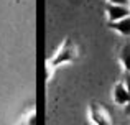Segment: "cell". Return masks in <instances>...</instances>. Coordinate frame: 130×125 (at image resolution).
Returning <instances> with one entry per match:
<instances>
[{
  "label": "cell",
  "instance_id": "6da1fadb",
  "mask_svg": "<svg viewBox=\"0 0 130 125\" xmlns=\"http://www.w3.org/2000/svg\"><path fill=\"white\" fill-rule=\"evenodd\" d=\"M74 58H76V46H74L69 40H66V41H64V45L61 46V49L56 53V58H53L51 66H58V64L73 61Z\"/></svg>",
  "mask_w": 130,
  "mask_h": 125
},
{
  "label": "cell",
  "instance_id": "7a4b0ae2",
  "mask_svg": "<svg viewBox=\"0 0 130 125\" xmlns=\"http://www.w3.org/2000/svg\"><path fill=\"white\" fill-rule=\"evenodd\" d=\"M89 114H91V120L94 125H112L110 114L104 107H101L99 104H91Z\"/></svg>",
  "mask_w": 130,
  "mask_h": 125
},
{
  "label": "cell",
  "instance_id": "3957f363",
  "mask_svg": "<svg viewBox=\"0 0 130 125\" xmlns=\"http://www.w3.org/2000/svg\"><path fill=\"white\" fill-rule=\"evenodd\" d=\"M107 15H109V23H115L120 20L130 16V8L125 5H107Z\"/></svg>",
  "mask_w": 130,
  "mask_h": 125
},
{
  "label": "cell",
  "instance_id": "277c9868",
  "mask_svg": "<svg viewBox=\"0 0 130 125\" xmlns=\"http://www.w3.org/2000/svg\"><path fill=\"white\" fill-rule=\"evenodd\" d=\"M114 100L119 105H124V104L130 102V96H128L127 89H125V86L122 82L115 84V87H114Z\"/></svg>",
  "mask_w": 130,
  "mask_h": 125
},
{
  "label": "cell",
  "instance_id": "5b68a950",
  "mask_svg": "<svg viewBox=\"0 0 130 125\" xmlns=\"http://www.w3.org/2000/svg\"><path fill=\"white\" fill-rule=\"evenodd\" d=\"M109 26H110L112 30H115L117 33H120V35L130 36V16H127V18H124V20H120V22L109 23Z\"/></svg>",
  "mask_w": 130,
  "mask_h": 125
},
{
  "label": "cell",
  "instance_id": "8992f818",
  "mask_svg": "<svg viewBox=\"0 0 130 125\" xmlns=\"http://www.w3.org/2000/svg\"><path fill=\"white\" fill-rule=\"evenodd\" d=\"M120 61H122V64H124V67H125V73H130V43H127V45L122 48Z\"/></svg>",
  "mask_w": 130,
  "mask_h": 125
},
{
  "label": "cell",
  "instance_id": "52a82bcc",
  "mask_svg": "<svg viewBox=\"0 0 130 125\" xmlns=\"http://www.w3.org/2000/svg\"><path fill=\"white\" fill-rule=\"evenodd\" d=\"M124 86H125V89H127V92H128V96H130V73H125V76H124Z\"/></svg>",
  "mask_w": 130,
  "mask_h": 125
},
{
  "label": "cell",
  "instance_id": "ba28073f",
  "mask_svg": "<svg viewBox=\"0 0 130 125\" xmlns=\"http://www.w3.org/2000/svg\"><path fill=\"white\" fill-rule=\"evenodd\" d=\"M110 5H125L127 7V3H130V0H107Z\"/></svg>",
  "mask_w": 130,
  "mask_h": 125
}]
</instances>
